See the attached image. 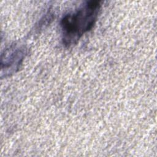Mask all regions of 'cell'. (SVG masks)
Returning a JSON list of instances; mask_svg holds the SVG:
<instances>
[{"label":"cell","mask_w":157,"mask_h":157,"mask_svg":"<svg viewBox=\"0 0 157 157\" xmlns=\"http://www.w3.org/2000/svg\"><path fill=\"white\" fill-rule=\"evenodd\" d=\"M100 8V1H86L75 12L64 15L60 23L63 45L69 47L75 44L89 31L96 21Z\"/></svg>","instance_id":"obj_1"},{"label":"cell","mask_w":157,"mask_h":157,"mask_svg":"<svg viewBox=\"0 0 157 157\" xmlns=\"http://www.w3.org/2000/svg\"><path fill=\"white\" fill-rule=\"evenodd\" d=\"M26 48L24 47L13 45L7 48L1 56V70L5 75L15 72L25 56Z\"/></svg>","instance_id":"obj_2"}]
</instances>
